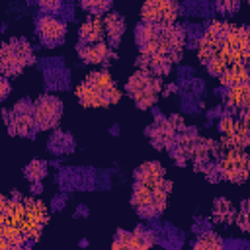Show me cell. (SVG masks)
Returning a JSON list of instances; mask_svg holds the SVG:
<instances>
[{"mask_svg": "<svg viewBox=\"0 0 250 250\" xmlns=\"http://www.w3.org/2000/svg\"><path fill=\"white\" fill-rule=\"evenodd\" d=\"M227 104L232 109H246L250 107V84H234L227 88Z\"/></svg>", "mask_w": 250, "mask_h": 250, "instance_id": "20", "label": "cell"}, {"mask_svg": "<svg viewBox=\"0 0 250 250\" xmlns=\"http://www.w3.org/2000/svg\"><path fill=\"white\" fill-rule=\"evenodd\" d=\"M166 170L160 162H145L135 170V182H145V180H156L164 178Z\"/></svg>", "mask_w": 250, "mask_h": 250, "instance_id": "24", "label": "cell"}, {"mask_svg": "<svg viewBox=\"0 0 250 250\" xmlns=\"http://www.w3.org/2000/svg\"><path fill=\"white\" fill-rule=\"evenodd\" d=\"M191 246L195 250H217V248H223V238L215 232H201L191 242Z\"/></svg>", "mask_w": 250, "mask_h": 250, "instance_id": "25", "label": "cell"}, {"mask_svg": "<svg viewBox=\"0 0 250 250\" xmlns=\"http://www.w3.org/2000/svg\"><path fill=\"white\" fill-rule=\"evenodd\" d=\"M186 129L184 119L180 115H172V117H158L148 129H146V137L150 139V145L156 148H168L172 145V141L176 139V135Z\"/></svg>", "mask_w": 250, "mask_h": 250, "instance_id": "8", "label": "cell"}, {"mask_svg": "<svg viewBox=\"0 0 250 250\" xmlns=\"http://www.w3.org/2000/svg\"><path fill=\"white\" fill-rule=\"evenodd\" d=\"M240 119H242V123L246 125V129L250 131V107H246V109L242 111V115H240Z\"/></svg>", "mask_w": 250, "mask_h": 250, "instance_id": "34", "label": "cell"}, {"mask_svg": "<svg viewBox=\"0 0 250 250\" xmlns=\"http://www.w3.org/2000/svg\"><path fill=\"white\" fill-rule=\"evenodd\" d=\"M35 31H37L39 41L43 45H47V47H57L66 37V25L61 20H57L55 16H47V14L37 18Z\"/></svg>", "mask_w": 250, "mask_h": 250, "instance_id": "12", "label": "cell"}, {"mask_svg": "<svg viewBox=\"0 0 250 250\" xmlns=\"http://www.w3.org/2000/svg\"><path fill=\"white\" fill-rule=\"evenodd\" d=\"M113 0H80V6L92 14V16H102V14H107L109 8H111Z\"/></svg>", "mask_w": 250, "mask_h": 250, "instance_id": "27", "label": "cell"}, {"mask_svg": "<svg viewBox=\"0 0 250 250\" xmlns=\"http://www.w3.org/2000/svg\"><path fill=\"white\" fill-rule=\"evenodd\" d=\"M162 88V78L154 76L143 68H139L137 72L131 74V78L125 84V92L129 94V98L135 102V105L139 109H148L156 104L158 94Z\"/></svg>", "mask_w": 250, "mask_h": 250, "instance_id": "3", "label": "cell"}, {"mask_svg": "<svg viewBox=\"0 0 250 250\" xmlns=\"http://www.w3.org/2000/svg\"><path fill=\"white\" fill-rule=\"evenodd\" d=\"M154 244V236L152 232L137 227L135 230L127 232L123 229L117 230L115 234V240H113V248L119 250V248H133V250H146Z\"/></svg>", "mask_w": 250, "mask_h": 250, "instance_id": "13", "label": "cell"}, {"mask_svg": "<svg viewBox=\"0 0 250 250\" xmlns=\"http://www.w3.org/2000/svg\"><path fill=\"white\" fill-rule=\"evenodd\" d=\"M23 203H25V215L20 229L25 234L27 242H35L39 240L43 227L49 223V211H47V205L35 197H25Z\"/></svg>", "mask_w": 250, "mask_h": 250, "instance_id": "7", "label": "cell"}, {"mask_svg": "<svg viewBox=\"0 0 250 250\" xmlns=\"http://www.w3.org/2000/svg\"><path fill=\"white\" fill-rule=\"evenodd\" d=\"M84 80L90 82L94 88H98V90L109 100V104H117V102L121 100V92H119V88L115 86V82H113V78H111L109 72H105V70L90 72Z\"/></svg>", "mask_w": 250, "mask_h": 250, "instance_id": "15", "label": "cell"}, {"mask_svg": "<svg viewBox=\"0 0 250 250\" xmlns=\"http://www.w3.org/2000/svg\"><path fill=\"white\" fill-rule=\"evenodd\" d=\"M178 14H180L178 0H145L141 10V20L158 25H170L176 21Z\"/></svg>", "mask_w": 250, "mask_h": 250, "instance_id": "9", "label": "cell"}, {"mask_svg": "<svg viewBox=\"0 0 250 250\" xmlns=\"http://www.w3.org/2000/svg\"><path fill=\"white\" fill-rule=\"evenodd\" d=\"M135 41L139 47V68L162 78L172 70V64L182 59L186 35L176 23L158 25L141 20L135 27Z\"/></svg>", "mask_w": 250, "mask_h": 250, "instance_id": "1", "label": "cell"}, {"mask_svg": "<svg viewBox=\"0 0 250 250\" xmlns=\"http://www.w3.org/2000/svg\"><path fill=\"white\" fill-rule=\"evenodd\" d=\"M170 191H172V182L166 180V176L156 180L135 182L131 203L143 219H154L166 209V199Z\"/></svg>", "mask_w": 250, "mask_h": 250, "instance_id": "2", "label": "cell"}, {"mask_svg": "<svg viewBox=\"0 0 250 250\" xmlns=\"http://www.w3.org/2000/svg\"><path fill=\"white\" fill-rule=\"evenodd\" d=\"M248 84H250V78H248Z\"/></svg>", "mask_w": 250, "mask_h": 250, "instance_id": "35", "label": "cell"}, {"mask_svg": "<svg viewBox=\"0 0 250 250\" xmlns=\"http://www.w3.org/2000/svg\"><path fill=\"white\" fill-rule=\"evenodd\" d=\"M76 98L78 102L84 105V107H105V105H111L109 100L98 90L94 88L90 82H80L78 88H76Z\"/></svg>", "mask_w": 250, "mask_h": 250, "instance_id": "16", "label": "cell"}, {"mask_svg": "<svg viewBox=\"0 0 250 250\" xmlns=\"http://www.w3.org/2000/svg\"><path fill=\"white\" fill-rule=\"evenodd\" d=\"M234 223L242 232H250V199H244L234 215Z\"/></svg>", "mask_w": 250, "mask_h": 250, "instance_id": "28", "label": "cell"}, {"mask_svg": "<svg viewBox=\"0 0 250 250\" xmlns=\"http://www.w3.org/2000/svg\"><path fill=\"white\" fill-rule=\"evenodd\" d=\"M242 2H246V0H217V8L223 14H232L240 8Z\"/></svg>", "mask_w": 250, "mask_h": 250, "instance_id": "31", "label": "cell"}, {"mask_svg": "<svg viewBox=\"0 0 250 250\" xmlns=\"http://www.w3.org/2000/svg\"><path fill=\"white\" fill-rule=\"evenodd\" d=\"M240 37H242V62L250 66V25H240Z\"/></svg>", "mask_w": 250, "mask_h": 250, "instance_id": "29", "label": "cell"}, {"mask_svg": "<svg viewBox=\"0 0 250 250\" xmlns=\"http://www.w3.org/2000/svg\"><path fill=\"white\" fill-rule=\"evenodd\" d=\"M10 94V82H8V76H2L0 78V98L6 100Z\"/></svg>", "mask_w": 250, "mask_h": 250, "instance_id": "33", "label": "cell"}, {"mask_svg": "<svg viewBox=\"0 0 250 250\" xmlns=\"http://www.w3.org/2000/svg\"><path fill=\"white\" fill-rule=\"evenodd\" d=\"M25 244H27V238L20 227L0 225V248L2 250H16V248H23Z\"/></svg>", "mask_w": 250, "mask_h": 250, "instance_id": "18", "label": "cell"}, {"mask_svg": "<svg viewBox=\"0 0 250 250\" xmlns=\"http://www.w3.org/2000/svg\"><path fill=\"white\" fill-rule=\"evenodd\" d=\"M248 78H250L248 66L244 62H234V64L227 66V70L219 76V82L229 88V86H234V84H244V82H248Z\"/></svg>", "mask_w": 250, "mask_h": 250, "instance_id": "21", "label": "cell"}, {"mask_svg": "<svg viewBox=\"0 0 250 250\" xmlns=\"http://www.w3.org/2000/svg\"><path fill=\"white\" fill-rule=\"evenodd\" d=\"M4 119H6V125H8L10 135L33 137L39 131L37 121H35V113H33V104L27 98L20 100L12 107V111L4 109Z\"/></svg>", "mask_w": 250, "mask_h": 250, "instance_id": "5", "label": "cell"}, {"mask_svg": "<svg viewBox=\"0 0 250 250\" xmlns=\"http://www.w3.org/2000/svg\"><path fill=\"white\" fill-rule=\"evenodd\" d=\"M76 51H78V57H80L86 64H105V62L113 57L111 47L105 45L104 41H96V43H78Z\"/></svg>", "mask_w": 250, "mask_h": 250, "instance_id": "14", "label": "cell"}, {"mask_svg": "<svg viewBox=\"0 0 250 250\" xmlns=\"http://www.w3.org/2000/svg\"><path fill=\"white\" fill-rule=\"evenodd\" d=\"M104 29H105V37L109 41V47L115 49L123 37V31H125V21L119 14L115 12H107V16L104 18Z\"/></svg>", "mask_w": 250, "mask_h": 250, "instance_id": "19", "label": "cell"}, {"mask_svg": "<svg viewBox=\"0 0 250 250\" xmlns=\"http://www.w3.org/2000/svg\"><path fill=\"white\" fill-rule=\"evenodd\" d=\"M205 66H207V72H209V74H213V76H221V74L227 70L229 62H227L223 57H213Z\"/></svg>", "mask_w": 250, "mask_h": 250, "instance_id": "30", "label": "cell"}, {"mask_svg": "<svg viewBox=\"0 0 250 250\" xmlns=\"http://www.w3.org/2000/svg\"><path fill=\"white\" fill-rule=\"evenodd\" d=\"M219 172L221 178L242 184L250 178V156L242 148H225L223 156L219 158Z\"/></svg>", "mask_w": 250, "mask_h": 250, "instance_id": "6", "label": "cell"}, {"mask_svg": "<svg viewBox=\"0 0 250 250\" xmlns=\"http://www.w3.org/2000/svg\"><path fill=\"white\" fill-rule=\"evenodd\" d=\"M219 129L225 148H244L250 145V131L246 129L242 119H236L232 115H223L219 121Z\"/></svg>", "mask_w": 250, "mask_h": 250, "instance_id": "11", "label": "cell"}, {"mask_svg": "<svg viewBox=\"0 0 250 250\" xmlns=\"http://www.w3.org/2000/svg\"><path fill=\"white\" fill-rule=\"evenodd\" d=\"M39 4V8H43L45 12H55L61 8V2L62 0H35Z\"/></svg>", "mask_w": 250, "mask_h": 250, "instance_id": "32", "label": "cell"}, {"mask_svg": "<svg viewBox=\"0 0 250 250\" xmlns=\"http://www.w3.org/2000/svg\"><path fill=\"white\" fill-rule=\"evenodd\" d=\"M33 113H35L39 131L53 129L62 115V102L57 96L43 94L33 102Z\"/></svg>", "mask_w": 250, "mask_h": 250, "instance_id": "10", "label": "cell"}, {"mask_svg": "<svg viewBox=\"0 0 250 250\" xmlns=\"http://www.w3.org/2000/svg\"><path fill=\"white\" fill-rule=\"evenodd\" d=\"M104 35H105L104 20H100L98 16H90V18L80 25L78 43H96V41H102Z\"/></svg>", "mask_w": 250, "mask_h": 250, "instance_id": "17", "label": "cell"}, {"mask_svg": "<svg viewBox=\"0 0 250 250\" xmlns=\"http://www.w3.org/2000/svg\"><path fill=\"white\" fill-rule=\"evenodd\" d=\"M72 148H74V141L64 131H55L53 137L49 139V150L53 154H66L72 152Z\"/></svg>", "mask_w": 250, "mask_h": 250, "instance_id": "22", "label": "cell"}, {"mask_svg": "<svg viewBox=\"0 0 250 250\" xmlns=\"http://www.w3.org/2000/svg\"><path fill=\"white\" fill-rule=\"evenodd\" d=\"M33 62V51L27 39L23 37H12L2 45L0 51V70L2 76H16L20 74L25 66Z\"/></svg>", "mask_w": 250, "mask_h": 250, "instance_id": "4", "label": "cell"}, {"mask_svg": "<svg viewBox=\"0 0 250 250\" xmlns=\"http://www.w3.org/2000/svg\"><path fill=\"white\" fill-rule=\"evenodd\" d=\"M213 221L221 223V225H229V223L234 221V209H232L229 199H225V197L215 199V203H213Z\"/></svg>", "mask_w": 250, "mask_h": 250, "instance_id": "23", "label": "cell"}, {"mask_svg": "<svg viewBox=\"0 0 250 250\" xmlns=\"http://www.w3.org/2000/svg\"><path fill=\"white\" fill-rule=\"evenodd\" d=\"M45 174H47V162L43 160H33L23 168V176L29 182H39L45 178Z\"/></svg>", "mask_w": 250, "mask_h": 250, "instance_id": "26", "label": "cell"}]
</instances>
